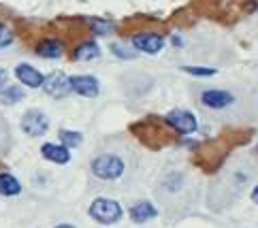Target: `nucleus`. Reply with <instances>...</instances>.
Returning <instances> with one entry per match:
<instances>
[{
    "label": "nucleus",
    "instance_id": "f257e3e1",
    "mask_svg": "<svg viewBox=\"0 0 258 228\" xmlns=\"http://www.w3.org/2000/svg\"><path fill=\"white\" fill-rule=\"evenodd\" d=\"M90 171L96 179L115 181V179H119L124 175L126 164L119 156H115V154H100V156H96L90 162Z\"/></svg>",
    "mask_w": 258,
    "mask_h": 228
},
{
    "label": "nucleus",
    "instance_id": "f03ea898",
    "mask_svg": "<svg viewBox=\"0 0 258 228\" xmlns=\"http://www.w3.org/2000/svg\"><path fill=\"white\" fill-rule=\"evenodd\" d=\"M88 213H90V217H92L94 222L105 224V226H111V224H117L119 220H122L124 209H122V205H119L117 200L100 196V198L92 200Z\"/></svg>",
    "mask_w": 258,
    "mask_h": 228
},
{
    "label": "nucleus",
    "instance_id": "7ed1b4c3",
    "mask_svg": "<svg viewBox=\"0 0 258 228\" xmlns=\"http://www.w3.org/2000/svg\"><path fill=\"white\" fill-rule=\"evenodd\" d=\"M164 122H167L175 132H179V134H183V136L197 132V128H199L197 115L192 113V111H186V109H173V111L167 113Z\"/></svg>",
    "mask_w": 258,
    "mask_h": 228
},
{
    "label": "nucleus",
    "instance_id": "20e7f679",
    "mask_svg": "<svg viewBox=\"0 0 258 228\" xmlns=\"http://www.w3.org/2000/svg\"><path fill=\"white\" fill-rule=\"evenodd\" d=\"M131 45L135 51H141V53H154L162 51L164 47V36L158 34V32H137L131 36Z\"/></svg>",
    "mask_w": 258,
    "mask_h": 228
},
{
    "label": "nucleus",
    "instance_id": "39448f33",
    "mask_svg": "<svg viewBox=\"0 0 258 228\" xmlns=\"http://www.w3.org/2000/svg\"><path fill=\"white\" fill-rule=\"evenodd\" d=\"M22 130L28 136H43L49 130V117L41 109H30L22 117Z\"/></svg>",
    "mask_w": 258,
    "mask_h": 228
},
{
    "label": "nucleus",
    "instance_id": "423d86ee",
    "mask_svg": "<svg viewBox=\"0 0 258 228\" xmlns=\"http://www.w3.org/2000/svg\"><path fill=\"white\" fill-rule=\"evenodd\" d=\"M45 90V94L51 96V98H67L71 92H73V88H71V77H67L64 72H51V75L45 77L43 81V86Z\"/></svg>",
    "mask_w": 258,
    "mask_h": 228
},
{
    "label": "nucleus",
    "instance_id": "0eeeda50",
    "mask_svg": "<svg viewBox=\"0 0 258 228\" xmlns=\"http://www.w3.org/2000/svg\"><path fill=\"white\" fill-rule=\"evenodd\" d=\"M201 103L209 107V109H216V111H220V109H226L235 103V96L226 92V90H218V88H211V90H203L201 92Z\"/></svg>",
    "mask_w": 258,
    "mask_h": 228
},
{
    "label": "nucleus",
    "instance_id": "6e6552de",
    "mask_svg": "<svg viewBox=\"0 0 258 228\" xmlns=\"http://www.w3.org/2000/svg\"><path fill=\"white\" fill-rule=\"evenodd\" d=\"M73 92L84 96V98H96L100 94V84L94 75H75L71 77Z\"/></svg>",
    "mask_w": 258,
    "mask_h": 228
},
{
    "label": "nucleus",
    "instance_id": "1a4fd4ad",
    "mask_svg": "<svg viewBox=\"0 0 258 228\" xmlns=\"http://www.w3.org/2000/svg\"><path fill=\"white\" fill-rule=\"evenodd\" d=\"M15 77H17V81H20L22 86L32 88V90L41 88V86H43V81H45V75H43V72H41V70H36L32 64H26V62H22V64H17V66H15Z\"/></svg>",
    "mask_w": 258,
    "mask_h": 228
},
{
    "label": "nucleus",
    "instance_id": "9d476101",
    "mask_svg": "<svg viewBox=\"0 0 258 228\" xmlns=\"http://www.w3.org/2000/svg\"><path fill=\"white\" fill-rule=\"evenodd\" d=\"M128 215H131V220L135 224H145L154 220V217H158V207H156L152 200H137V203L128 209Z\"/></svg>",
    "mask_w": 258,
    "mask_h": 228
},
{
    "label": "nucleus",
    "instance_id": "9b49d317",
    "mask_svg": "<svg viewBox=\"0 0 258 228\" xmlns=\"http://www.w3.org/2000/svg\"><path fill=\"white\" fill-rule=\"evenodd\" d=\"M41 156L53 164H69L71 162V149L62 143H43Z\"/></svg>",
    "mask_w": 258,
    "mask_h": 228
},
{
    "label": "nucleus",
    "instance_id": "f8f14e48",
    "mask_svg": "<svg viewBox=\"0 0 258 228\" xmlns=\"http://www.w3.org/2000/svg\"><path fill=\"white\" fill-rule=\"evenodd\" d=\"M34 51H36V56H41L45 60H56L64 53V43L58 39H43L36 43Z\"/></svg>",
    "mask_w": 258,
    "mask_h": 228
},
{
    "label": "nucleus",
    "instance_id": "ddd939ff",
    "mask_svg": "<svg viewBox=\"0 0 258 228\" xmlns=\"http://www.w3.org/2000/svg\"><path fill=\"white\" fill-rule=\"evenodd\" d=\"M100 56V47L96 41H84L79 43L75 49H73V58L79 60V62H90V60H96Z\"/></svg>",
    "mask_w": 258,
    "mask_h": 228
},
{
    "label": "nucleus",
    "instance_id": "4468645a",
    "mask_svg": "<svg viewBox=\"0 0 258 228\" xmlns=\"http://www.w3.org/2000/svg\"><path fill=\"white\" fill-rule=\"evenodd\" d=\"M22 192L20 179L11 173H0V194L3 196H17Z\"/></svg>",
    "mask_w": 258,
    "mask_h": 228
},
{
    "label": "nucleus",
    "instance_id": "2eb2a0df",
    "mask_svg": "<svg viewBox=\"0 0 258 228\" xmlns=\"http://www.w3.org/2000/svg\"><path fill=\"white\" fill-rule=\"evenodd\" d=\"M24 88L22 86H5L3 90H0V100H3L5 105H15L20 103V100L24 98Z\"/></svg>",
    "mask_w": 258,
    "mask_h": 228
},
{
    "label": "nucleus",
    "instance_id": "dca6fc26",
    "mask_svg": "<svg viewBox=\"0 0 258 228\" xmlns=\"http://www.w3.org/2000/svg\"><path fill=\"white\" fill-rule=\"evenodd\" d=\"M90 28L96 36H107V34H111L115 30V24L109 22V20H100V17H96V20L90 22Z\"/></svg>",
    "mask_w": 258,
    "mask_h": 228
},
{
    "label": "nucleus",
    "instance_id": "f3484780",
    "mask_svg": "<svg viewBox=\"0 0 258 228\" xmlns=\"http://www.w3.org/2000/svg\"><path fill=\"white\" fill-rule=\"evenodd\" d=\"M81 141H84V134L77 132V130H62L60 132V143L67 145L69 149L77 147V145H81Z\"/></svg>",
    "mask_w": 258,
    "mask_h": 228
},
{
    "label": "nucleus",
    "instance_id": "a211bd4d",
    "mask_svg": "<svg viewBox=\"0 0 258 228\" xmlns=\"http://www.w3.org/2000/svg\"><path fill=\"white\" fill-rule=\"evenodd\" d=\"M13 41H15V34H13V30L9 28L7 24H3V22H0V49H7V47H11V45H13Z\"/></svg>",
    "mask_w": 258,
    "mask_h": 228
},
{
    "label": "nucleus",
    "instance_id": "6ab92c4d",
    "mask_svg": "<svg viewBox=\"0 0 258 228\" xmlns=\"http://www.w3.org/2000/svg\"><path fill=\"white\" fill-rule=\"evenodd\" d=\"M181 70L195 77H214L218 72L216 68H209V66H181Z\"/></svg>",
    "mask_w": 258,
    "mask_h": 228
},
{
    "label": "nucleus",
    "instance_id": "aec40b11",
    "mask_svg": "<svg viewBox=\"0 0 258 228\" xmlns=\"http://www.w3.org/2000/svg\"><path fill=\"white\" fill-rule=\"evenodd\" d=\"M111 51H113V56L122 58V60H133V58H137V51L124 47L122 43H113V45H111Z\"/></svg>",
    "mask_w": 258,
    "mask_h": 228
},
{
    "label": "nucleus",
    "instance_id": "412c9836",
    "mask_svg": "<svg viewBox=\"0 0 258 228\" xmlns=\"http://www.w3.org/2000/svg\"><path fill=\"white\" fill-rule=\"evenodd\" d=\"M7 79H9V72H7L3 66H0V90L7 86Z\"/></svg>",
    "mask_w": 258,
    "mask_h": 228
},
{
    "label": "nucleus",
    "instance_id": "4be33fe9",
    "mask_svg": "<svg viewBox=\"0 0 258 228\" xmlns=\"http://www.w3.org/2000/svg\"><path fill=\"white\" fill-rule=\"evenodd\" d=\"M171 43L175 45V47H183V41H181L179 34H173V36H171Z\"/></svg>",
    "mask_w": 258,
    "mask_h": 228
},
{
    "label": "nucleus",
    "instance_id": "5701e85b",
    "mask_svg": "<svg viewBox=\"0 0 258 228\" xmlns=\"http://www.w3.org/2000/svg\"><path fill=\"white\" fill-rule=\"evenodd\" d=\"M250 198H252V203H254V205H258V184L252 188V194H250Z\"/></svg>",
    "mask_w": 258,
    "mask_h": 228
},
{
    "label": "nucleus",
    "instance_id": "b1692460",
    "mask_svg": "<svg viewBox=\"0 0 258 228\" xmlns=\"http://www.w3.org/2000/svg\"><path fill=\"white\" fill-rule=\"evenodd\" d=\"M53 228H75L73 224H58V226H53Z\"/></svg>",
    "mask_w": 258,
    "mask_h": 228
},
{
    "label": "nucleus",
    "instance_id": "393cba45",
    "mask_svg": "<svg viewBox=\"0 0 258 228\" xmlns=\"http://www.w3.org/2000/svg\"><path fill=\"white\" fill-rule=\"evenodd\" d=\"M256 154H258V147H256Z\"/></svg>",
    "mask_w": 258,
    "mask_h": 228
}]
</instances>
